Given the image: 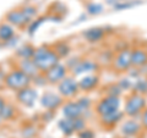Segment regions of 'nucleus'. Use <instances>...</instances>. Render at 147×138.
Returning a JSON list of instances; mask_svg holds the SVG:
<instances>
[{
  "label": "nucleus",
  "mask_w": 147,
  "mask_h": 138,
  "mask_svg": "<svg viewBox=\"0 0 147 138\" xmlns=\"http://www.w3.org/2000/svg\"><path fill=\"white\" fill-rule=\"evenodd\" d=\"M59 59H60V56L55 53V50L48 47L36 48L33 55H32V60H33L37 68L40 71V73L47 72L49 68L57 65L59 62Z\"/></svg>",
  "instance_id": "nucleus-1"
},
{
  "label": "nucleus",
  "mask_w": 147,
  "mask_h": 138,
  "mask_svg": "<svg viewBox=\"0 0 147 138\" xmlns=\"http://www.w3.org/2000/svg\"><path fill=\"white\" fill-rule=\"evenodd\" d=\"M147 107V98L146 95L137 93V92H131L126 96L125 103H124V114L129 117H137Z\"/></svg>",
  "instance_id": "nucleus-2"
},
{
  "label": "nucleus",
  "mask_w": 147,
  "mask_h": 138,
  "mask_svg": "<svg viewBox=\"0 0 147 138\" xmlns=\"http://www.w3.org/2000/svg\"><path fill=\"white\" fill-rule=\"evenodd\" d=\"M4 82H5V84L9 89L18 92V90L26 88V87H30L32 82V77L26 75L20 68H16V70H12L11 72L7 73L5 76Z\"/></svg>",
  "instance_id": "nucleus-3"
},
{
  "label": "nucleus",
  "mask_w": 147,
  "mask_h": 138,
  "mask_svg": "<svg viewBox=\"0 0 147 138\" xmlns=\"http://www.w3.org/2000/svg\"><path fill=\"white\" fill-rule=\"evenodd\" d=\"M121 99L117 95H105L104 98L99 99L98 103L94 105V111L98 116H104V115L115 113L120 110Z\"/></svg>",
  "instance_id": "nucleus-4"
},
{
  "label": "nucleus",
  "mask_w": 147,
  "mask_h": 138,
  "mask_svg": "<svg viewBox=\"0 0 147 138\" xmlns=\"http://www.w3.org/2000/svg\"><path fill=\"white\" fill-rule=\"evenodd\" d=\"M131 52H132V49L124 48L119 50L117 55H114V59L112 62V67L114 71L118 73H123V72H127L132 67Z\"/></svg>",
  "instance_id": "nucleus-5"
},
{
  "label": "nucleus",
  "mask_w": 147,
  "mask_h": 138,
  "mask_svg": "<svg viewBox=\"0 0 147 138\" xmlns=\"http://www.w3.org/2000/svg\"><path fill=\"white\" fill-rule=\"evenodd\" d=\"M58 90L64 99H71L80 90L79 82L72 77H65L58 83Z\"/></svg>",
  "instance_id": "nucleus-6"
},
{
  "label": "nucleus",
  "mask_w": 147,
  "mask_h": 138,
  "mask_svg": "<svg viewBox=\"0 0 147 138\" xmlns=\"http://www.w3.org/2000/svg\"><path fill=\"white\" fill-rule=\"evenodd\" d=\"M44 78L48 83H52V84H58L60 81H63L64 78L66 77V67L61 65V64H57L54 65L52 68H49L47 72L43 73Z\"/></svg>",
  "instance_id": "nucleus-7"
},
{
  "label": "nucleus",
  "mask_w": 147,
  "mask_h": 138,
  "mask_svg": "<svg viewBox=\"0 0 147 138\" xmlns=\"http://www.w3.org/2000/svg\"><path fill=\"white\" fill-rule=\"evenodd\" d=\"M142 131H144V128H142L141 122L135 120V117L127 119L120 126V132L126 137H136V136H139Z\"/></svg>",
  "instance_id": "nucleus-8"
},
{
  "label": "nucleus",
  "mask_w": 147,
  "mask_h": 138,
  "mask_svg": "<svg viewBox=\"0 0 147 138\" xmlns=\"http://www.w3.org/2000/svg\"><path fill=\"white\" fill-rule=\"evenodd\" d=\"M6 21L9 22L10 25L12 26H15V27H18V28H22V27H25L30 23V20L27 18V16L25 15V12L24 10H18V9H16V10H11V11H9L6 13Z\"/></svg>",
  "instance_id": "nucleus-9"
},
{
  "label": "nucleus",
  "mask_w": 147,
  "mask_h": 138,
  "mask_svg": "<svg viewBox=\"0 0 147 138\" xmlns=\"http://www.w3.org/2000/svg\"><path fill=\"white\" fill-rule=\"evenodd\" d=\"M63 115L66 119H77V117H82L85 115V110L81 108V105L79 102H69L64 103L63 105Z\"/></svg>",
  "instance_id": "nucleus-10"
},
{
  "label": "nucleus",
  "mask_w": 147,
  "mask_h": 138,
  "mask_svg": "<svg viewBox=\"0 0 147 138\" xmlns=\"http://www.w3.org/2000/svg\"><path fill=\"white\" fill-rule=\"evenodd\" d=\"M40 103H42V105L45 109L55 110L57 108L60 107V105H63L64 98L61 95L53 93V92H45L42 96V99H40Z\"/></svg>",
  "instance_id": "nucleus-11"
},
{
  "label": "nucleus",
  "mask_w": 147,
  "mask_h": 138,
  "mask_svg": "<svg viewBox=\"0 0 147 138\" xmlns=\"http://www.w3.org/2000/svg\"><path fill=\"white\" fill-rule=\"evenodd\" d=\"M37 99V90L31 88V87H26V88L17 92V102L25 105V107H32Z\"/></svg>",
  "instance_id": "nucleus-12"
},
{
  "label": "nucleus",
  "mask_w": 147,
  "mask_h": 138,
  "mask_svg": "<svg viewBox=\"0 0 147 138\" xmlns=\"http://www.w3.org/2000/svg\"><path fill=\"white\" fill-rule=\"evenodd\" d=\"M131 62L132 67H141L147 64V49L137 47L131 52Z\"/></svg>",
  "instance_id": "nucleus-13"
},
{
  "label": "nucleus",
  "mask_w": 147,
  "mask_h": 138,
  "mask_svg": "<svg viewBox=\"0 0 147 138\" xmlns=\"http://www.w3.org/2000/svg\"><path fill=\"white\" fill-rule=\"evenodd\" d=\"M99 84V77L97 75H87L84 76L79 81V87H80V90H84V92H91L96 89Z\"/></svg>",
  "instance_id": "nucleus-14"
},
{
  "label": "nucleus",
  "mask_w": 147,
  "mask_h": 138,
  "mask_svg": "<svg viewBox=\"0 0 147 138\" xmlns=\"http://www.w3.org/2000/svg\"><path fill=\"white\" fill-rule=\"evenodd\" d=\"M17 68H20L21 71H24L26 75H28L30 77L34 78L38 76V73L40 72L37 66L34 65V62L32 59H20V62H18Z\"/></svg>",
  "instance_id": "nucleus-15"
},
{
  "label": "nucleus",
  "mask_w": 147,
  "mask_h": 138,
  "mask_svg": "<svg viewBox=\"0 0 147 138\" xmlns=\"http://www.w3.org/2000/svg\"><path fill=\"white\" fill-rule=\"evenodd\" d=\"M98 68L97 62L92 61V60H81L76 64L75 66H72V72L75 75H81V73H87L96 71Z\"/></svg>",
  "instance_id": "nucleus-16"
},
{
  "label": "nucleus",
  "mask_w": 147,
  "mask_h": 138,
  "mask_svg": "<svg viewBox=\"0 0 147 138\" xmlns=\"http://www.w3.org/2000/svg\"><path fill=\"white\" fill-rule=\"evenodd\" d=\"M124 116H125L124 111L118 110V111H115V113L104 115V116H99V119H100V123H102L103 126H105V127H113V126H115L117 123L120 122Z\"/></svg>",
  "instance_id": "nucleus-17"
},
{
  "label": "nucleus",
  "mask_w": 147,
  "mask_h": 138,
  "mask_svg": "<svg viewBox=\"0 0 147 138\" xmlns=\"http://www.w3.org/2000/svg\"><path fill=\"white\" fill-rule=\"evenodd\" d=\"M105 36V31L103 28H99V27H94V28H88L85 33L84 37L87 42L90 43H97L100 42Z\"/></svg>",
  "instance_id": "nucleus-18"
},
{
  "label": "nucleus",
  "mask_w": 147,
  "mask_h": 138,
  "mask_svg": "<svg viewBox=\"0 0 147 138\" xmlns=\"http://www.w3.org/2000/svg\"><path fill=\"white\" fill-rule=\"evenodd\" d=\"M13 28L6 22H1L0 23V42H9L13 37Z\"/></svg>",
  "instance_id": "nucleus-19"
},
{
  "label": "nucleus",
  "mask_w": 147,
  "mask_h": 138,
  "mask_svg": "<svg viewBox=\"0 0 147 138\" xmlns=\"http://www.w3.org/2000/svg\"><path fill=\"white\" fill-rule=\"evenodd\" d=\"M59 127H60V130L64 132V135L66 136H70L71 133L75 132V127H74V120L72 119H64L59 122Z\"/></svg>",
  "instance_id": "nucleus-20"
},
{
  "label": "nucleus",
  "mask_w": 147,
  "mask_h": 138,
  "mask_svg": "<svg viewBox=\"0 0 147 138\" xmlns=\"http://www.w3.org/2000/svg\"><path fill=\"white\" fill-rule=\"evenodd\" d=\"M34 49L32 45L30 44H26L24 45L22 48H20L17 50V56L20 59H32V55L34 53Z\"/></svg>",
  "instance_id": "nucleus-21"
},
{
  "label": "nucleus",
  "mask_w": 147,
  "mask_h": 138,
  "mask_svg": "<svg viewBox=\"0 0 147 138\" xmlns=\"http://www.w3.org/2000/svg\"><path fill=\"white\" fill-rule=\"evenodd\" d=\"M132 92H137V93L147 95V77H140L139 80L136 81Z\"/></svg>",
  "instance_id": "nucleus-22"
},
{
  "label": "nucleus",
  "mask_w": 147,
  "mask_h": 138,
  "mask_svg": "<svg viewBox=\"0 0 147 138\" xmlns=\"http://www.w3.org/2000/svg\"><path fill=\"white\" fill-rule=\"evenodd\" d=\"M15 115V108H12L11 105L5 104V107L3 108L1 113H0V116H1L3 120H10V119L13 117Z\"/></svg>",
  "instance_id": "nucleus-23"
},
{
  "label": "nucleus",
  "mask_w": 147,
  "mask_h": 138,
  "mask_svg": "<svg viewBox=\"0 0 147 138\" xmlns=\"http://www.w3.org/2000/svg\"><path fill=\"white\" fill-rule=\"evenodd\" d=\"M87 10H88L90 13H92V15H97V13H100L103 11V7L102 5H99V4H90L88 6H87Z\"/></svg>",
  "instance_id": "nucleus-24"
},
{
  "label": "nucleus",
  "mask_w": 147,
  "mask_h": 138,
  "mask_svg": "<svg viewBox=\"0 0 147 138\" xmlns=\"http://www.w3.org/2000/svg\"><path fill=\"white\" fill-rule=\"evenodd\" d=\"M140 122H141V125H142L144 131H147V107L145 108V110L140 115Z\"/></svg>",
  "instance_id": "nucleus-25"
},
{
  "label": "nucleus",
  "mask_w": 147,
  "mask_h": 138,
  "mask_svg": "<svg viewBox=\"0 0 147 138\" xmlns=\"http://www.w3.org/2000/svg\"><path fill=\"white\" fill-rule=\"evenodd\" d=\"M79 137L80 138H94V133L90 131V130H82L79 132Z\"/></svg>",
  "instance_id": "nucleus-26"
},
{
  "label": "nucleus",
  "mask_w": 147,
  "mask_h": 138,
  "mask_svg": "<svg viewBox=\"0 0 147 138\" xmlns=\"http://www.w3.org/2000/svg\"><path fill=\"white\" fill-rule=\"evenodd\" d=\"M123 1V0H107V3L110 4V5H114V6H117L118 4H120Z\"/></svg>",
  "instance_id": "nucleus-27"
},
{
  "label": "nucleus",
  "mask_w": 147,
  "mask_h": 138,
  "mask_svg": "<svg viewBox=\"0 0 147 138\" xmlns=\"http://www.w3.org/2000/svg\"><path fill=\"white\" fill-rule=\"evenodd\" d=\"M5 100H4L3 98H1V96H0V113H1V110H3V108L4 107H5Z\"/></svg>",
  "instance_id": "nucleus-28"
},
{
  "label": "nucleus",
  "mask_w": 147,
  "mask_h": 138,
  "mask_svg": "<svg viewBox=\"0 0 147 138\" xmlns=\"http://www.w3.org/2000/svg\"><path fill=\"white\" fill-rule=\"evenodd\" d=\"M1 120H3V119H1V116H0V121H1Z\"/></svg>",
  "instance_id": "nucleus-29"
},
{
  "label": "nucleus",
  "mask_w": 147,
  "mask_h": 138,
  "mask_svg": "<svg viewBox=\"0 0 147 138\" xmlns=\"http://www.w3.org/2000/svg\"><path fill=\"white\" fill-rule=\"evenodd\" d=\"M123 1H127V0H123Z\"/></svg>",
  "instance_id": "nucleus-30"
}]
</instances>
